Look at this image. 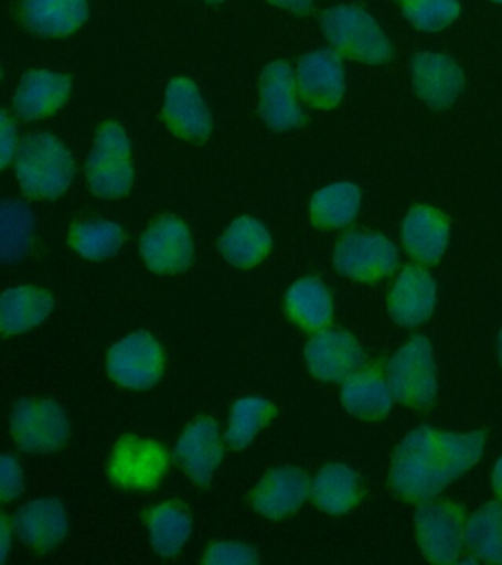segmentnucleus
Instances as JSON below:
<instances>
[{
  "mask_svg": "<svg viewBox=\"0 0 502 565\" xmlns=\"http://www.w3.org/2000/svg\"><path fill=\"white\" fill-rule=\"evenodd\" d=\"M484 433H445L423 426L408 433L394 455L391 486L399 498L426 502L482 458Z\"/></svg>",
  "mask_w": 502,
  "mask_h": 565,
  "instance_id": "obj_1",
  "label": "nucleus"
},
{
  "mask_svg": "<svg viewBox=\"0 0 502 565\" xmlns=\"http://www.w3.org/2000/svg\"><path fill=\"white\" fill-rule=\"evenodd\" d=\"M173 467V450L164 441L127 431L109 449L105 476L121 492L153 493L162 488Z\"/></svg>",
  "mask_w": 502,
  "mask_h": 565,
  "instance_id": "obj_2",
  "label": "nucleus"
},
{
  "mask_svg": "<svg viewBox=\"0 0 502 565\" xmlns=\"http://www.w3.org/2000/svg\"><path fill=\"white\" fill-rule=\"evenodd\" d=\"M8 435L15 450L32 457L63 452L73 437L68 411L52 396H23L11 405Z\"/></svg>",
  "mask_w": 502,
  "mask_h": 565,
  "instance_id": "obj_3",
  "label": "nucleus"
},
{
  "mask_svg": "<svg viewBox=\"0 0 502 565\" xmlns=\"http://www.w3.org/2000/svg\"><path fill=\"white\" fill-rule=\"evenodd\" d=\"M15 171L29 198L54 201L72 185L74 161L63 141L41 132L25 137L20 145Z\"/></svg>",
  "mask_w": 502,
  "mask_h": 565,
  "instance_id": "obj_4",
  "label": "nucleus"
},
{
  "mask_svg": "<svg viewBox=\"0 0 502 565\" xmlns=\"http://www.w3.org/2000/svg\"><path fill=\"white\" fill-rule=\"evenodd\" d=\"M167 351L149 330L130 331L108 348L105 371L117 387L127 392H149L164 379Z\"/></svg>",
  "mask_w": 502,
  "mask_h": 565,
  "instance_id": "obj_5",
  "label": "nucleus"
},
{
  "mask_svg": "<svg viewBox=\"0 0 502 565\" xmlns=\"http://www.w3.org/2000/svg\"><path fill=\"white\" fill-rule=\"evenodd\" d=\"M171 450L182 475L195 488L209 489L231 449L222 423L213 415L201 414L182 428Z\"/></svg>",
  "mask_w": 502,
  "mask_h": 565,
  "instance_id": "obj_6",
  "label": "nucleus"
},
{
  "mask_svg": "<svg viewBox=\"0 0 502 565\" xmlns=\"http://www.w3.org/2000/svg\"><path fill=\"white\" fill-rule=\"evenodd\" d=\"M17 539L34 555H52L72 534V514L63 498L39 494L23 499L11 512Z\"/></svg>",
  "mask_w": 502,
  "mask_h": 565,
  "instance_id": "obj_7",
  "label": "nucleus"
},
{
  "mask_svg": "<svg viewBox=\"0 0 502 565\" xmlns=\"http://www.w3.org/2000/svg\"><path fill=\"white\" fill-rule=\"evenodd\" d=\"M320 21L325 38L341 55L365 64H383L391 60L389 40L364 9L330 8Z\"/></svg>",
  "mask_w": 502,
  "mask_h": 565,
  "instance_id": "obj_8",
  "label": "nucleus"
},
{
  "mask_svg": "<svg viewBox=\"0 0 502 565\" xmlns=\"http://www.w3.org/2000/svg\"><path fill=\"white\" fill-rule=\"evenodd\" d=\"M131 145L125 128L116 121L105 122L96 135L87 159L86 175L90 192L104 199L126 196L133 184Z\"/></svg>",
  "mask_w": 502,
  "mask_h": 565,
  "instance_id": "obj_9",
  "label": "nucleus"
},
{
  "mask_svg": "<svg viewBox=\"0 0 502 565\" xmlns=\"http://www.w3.org/2000/svg\"><path fill=\"white\" fill-rule=\"evenodd\" d=\"M392 395L400 404L427 409L438 395L434 351L425 335H414L386 366Z\"/></svg>",
  "mask_w": 502,
  "mask_h": 565,
  "instance_id": "obj_10",
  "label": "nucleus"
},
{
  "mask_svg": "<svg viewBox=\"0 0 502 565\" xmlns=\"http://www.w3.org/2000/svg\"><path fill=\"white\" fill-rule=\"evenodd\" d=\"M311 493V477L298 466H276L253 486L248 494L250 510L261 519L279 523L301 511Z\"/></svg>",
  "mask_w": 502,
  "mask_h": 565,
  "instance_id": "obj_11",
  "label": "nucleus"
},
{
  "mask_svg": "<svg viewBox=\"0 0 502 565\" xmlns=\"http://www.w3.org/2000/svg\"><path fill=\"white\" fill-rule=\"evenodd\" d=\"M416 533L430 563H457L466 542V512L453 501H426L416 512Z\"/></svg>",
  "mask_w": 502,
  "mask_h": 565,
  "instance_id": "obj_12",
  "label": "nucleus"
},
{
  "mask_svg": "<svg viewBox=\"0 0 502 565\" xmlns=\"http://www.w3.org/2000/svg\"><path fill=\"white\" fill-rule=\"evenodd\" d=\"M149 551L162 561L180 558L195 534V515L182 498H164L149 503L142 512Z\"/></svg>",
  "mask_w": 502,
  "mask_h": 565,
  "instance_id": "obj_13",
  "label": "nucleus"
},
{
  "mask_svg": "<svg viewBox=\"0 0 502 565\" xmlns=\"http://www.w3.org/2000/svg\"><path fill=\"white\" fill-rule=\"evenodd\" d=\"M139 250L147 267L160 276L188 271L195 258L191 230L174 215L153 221L140 237Z\"/></svg>",
  "mask_w": 502,
  "mask_h": 565,
  "instance_id": "obj_14",
  "label": "nucleus"
},
{
  "mask_svg": "<svg viewBox=\"0 0 502 565\" xmlns=\"http://www.w3.org/2000/svg\"><path fill=\"white\" fill-rule=\"evenodd\" d=\"M333 264L342 276L372 282L395 271L398 252L382 234L351 232L338 242Z\"/></svg>",
  "mask_w": 502,
  "mask_h": 565,
  "instance_id": "obj_15",
  "label": "nucleus"
},
{
  "mask_svg": "<svg viewBox=\"0 0 502 565\" xmlns=\"http://www.w3.org/2000/svg\"><path fill=\"white\" fill-rule=\"evenodd\" d=\"M303 360L312 377L324 383H343L364 365L365 355L354 335L328 327L308 339Z\"/></svg>",
  "mask_w": 502,
  "mask_h": 565,
  "instance_id": "obj_16",
  "label": "nucleus"
},
{
  "mask_svg": "<svg viewBox=\"0 0 502 565\" xmlns=\"http://www.w3.org/2000/svg\"><path fill=\"white\" fill-rule=\"evenodd\" d=\"M297 83L302 99L319 109L334 108L345 92V73L338 52L307 53L298 62Z\"/></svg>",
  "mask_w": 502,
  "mask_h": 565,
  "instance_id": "obj_17",
  "label": "nucleus"
},
{
  "mask_svg": "<svg viewBox=\"0 0 502 565\" xmlns=\"http://www.w3.org/2000/svg\"><path fill=\"white\" fill-rule=\"evenodd\" d=\"M54 311V295L45 287H8L0 299V331L6 339L21 338L41 329Z\"/></svg>",
  "mask_w": 502,
  "mask_h": 565,
  "instance_id": "obj_18",
  "label": "nucleus"
},
{
  "mask_svg": "<svg viewBox=\"0 0 502 565\" xmlns=\"http://www.w3.org/2000/svg\"><path fill=\"white\" fill-rule=\"evenodd\" d=\"M164 119L175 136L195 143L209 139L213 130L209 106L189 78H174L167 87Z\"/></svg>",
  "mask_w": 502,
  "mask_h": 565,
  "instance_id": "obj_19",
  "label": "nucleus"
},
{
  "mask_svg": "<svg viewBox=\"0 0 502 565\" xmlns=\"http://www.w3.org/2000/svg\"><path fill=\"white\" fill-rule=\"evenodd\" d=\"M259 109L271 130H292L306 121V115L295 96L292 70L286 62L276 61L266 66L259 83Z\"/></svg>",
  "mask_w": 502,
  "mask_h": 565,
  "instance_id": "obj_20",
  "label": "nucleus"
},
{
  "mask_svg": "<svg viewBox=\"0 0 502 565\" xmlns=\"http://www.w3.org/2000/svg\"><path fill=\"white\" fill-rule=\"evenodd\" d=\"M392 318L404 327H417L434 313L436 305V282L430 274L407 265L392 286L387 298Z\"/></svg>",
  "mask_w": 502,
  "mask_h": 565,
  "instance_id": "obj_21",
  "label": "nucleus"
},
{
  "mask_svg": "<svg viewBox=\"0 0 502 565\" xmlns=\"http://www.w3.org/2000/svg\"><path fill=\"white\" fill-rule=\"evenodd\" d=\"M341 401L348 413L367 422L389 414L394 395L378 362L361 366L342 383Z\"/></svg>",
  "mask_w": 502,
  "mask_h": 565,
  "instance_id": "obj_22",
  "label": "nucleus"
},
{
  "mask_svg": "<svg viewBox=\"0 0 502 565\" xmlns=\"http://www.w3.org/2000/svg\"><path fill=\"white\" fill-rule=\"evenodd\" d=\"M412 68L418 96L436 109L448 108L462 90L464 77L451 57L439 53H418Z\"/></svg>",
  "mask_w": 502,
  "mask_h": 565,
  "instance_id": "obj_23",
  "label": "nucleus"
},
{
  "mask_svg": "<svg viewBox=\"0 0 502 565\" xmlns=\"http://www.w3.org/2000/svg\"><path fill=\"white\" fill-rule=\"evenodd\" d=\"M279 417V406L266 395L248 393L236 397L228 408L224 437L228 449L244 452Z\"/></svg>",
  "mask_w": 502,
  "mask_h": 565,
  "instance_id": "obj_24",
  "label": "nucleus"
},
{
  "mask_svg": "<svg viewBox=\"0 0 502 565\" xmlns=\"http://www.w3.org/2000/svg\"><path fill=\"white\" fill-rule=\"evenodd\" d=\"M284 309L288 320L307 333L328 329L333 321L332 295L320 278H299L286 291Z\"/></svg>",
  "mask_w": 502,
  "mask_h": 565,
  "instance_id": "obj_25",
  "label": "nucleus"
},
{
  "mask_svg": "<svg viewBox=\"0 0 502 565\" xmlns=\"http://www.w3.org/2000/svg\"><path fill=\"white\" fill-rule=\"evenodd\" d=\"M72 79L67 75L46 70L24 74L14 97V108L21 118L33 121L50 117L67 102Z\"/></svg>",
  "mask_w": 502,
  "mask_h": 565,
  "instance_id": "obj_26",
  "label": "nucleus"
},
{
  "mask_svg": "<svg viewBox=\"0 0 502 565\" xmlns=\"http://www.w3.org/2000/svg\"><path fill=\"white\" fill-rule=\"evenodd\" d=\"M361 498L363 484L360 476L345 463H325L311 479L310 499L325 514H346L359 505Z\"/></svg>",
  "mask_w": 502,
  "mask_h": 565,
  "instance_id": "obj_27",
  "label": "nucleus"
},
{
  "mask_svg": "<svg viewBox=\"0 0 502 565\" xmlns=\"http://www.w3.org/2000/svg\"><path fill=\"white\" fill-rule=\"evenodd\" d=\"M449 223L442 212L429 206H416L408 212L403 225L405 250L423 264H435L447 249Z\"/></svg>",
  "mask_w": 502,
  "mask_h": 565,
  "instance_id": "obj_28",
  "label": "nucleus"
},
{
  "mask_svg": "<svg viewBox=\"0 0 502 565\" xmlns=\"http://www.w3.org/2000/svg\"><path fill=\"white\" fill-rule=\"evenodd\" d=\"M89 15L86 0H21V18L42 38H65Z\"/></svg>",
  "mask_w": 502,
  "mask_h": 565,
  "instance_id": "obj_29",
  "label": "nucleus"
},
{
  "mask_svg": "<svg viewBox=\"0 0 502 565\" xmlns=\"http://www.w3.org/2000/svg\"><path fill=\"white\" fill-rule=\"evenodd\" d=\"M271 246L270 232L253 216H241L233 221L218 241L223 258L241 269L257 267L270 254Z\"/></svg>",
  "mask_w": 502,
  "mask_h": 565,
  "instance_id": "obj_30",
  "label": "nucleus"
},
{
  "mask_svg": "<svg viewBox=\"0 0 502 565\" xmlns=\"http://www.w3.org/2000/svg\"><path fill=\"white\" fill-rule=\"evenodd\" d=\"M68 241L83 259L103 263L121 250L126 243V233L114 221L86 220L72 225Z\"/></svg>",
  "mask_w": 502,
  "mask_h": 565,
  "instance_id": "obj_31",
  "label": "nucleus"
},
{
  "mask_svg": "<svg viewBox=\"0 0 502 565\" xmlns=\"http://www.w3.org/2000/svg\"><path fill=\"white\" fill-rule=\"evenodd\" d=\"M361 194L351 183H337L321 189L311 201V220L320 228H342L355 220Z\"/></svg>",
  "mask_w": 502,
  "mask_h": 565,
  "instance_id": "obj_32",
  "label": "nucleus"
},
{
  "mask_svg": "<svg viewBox=\"0 0 502 565\" xmlns=\"http://www.w3.org/2000/svg\"><path fill=\"white\" fill-rule=\"evenodd\" d=\"M466 543L484 563L502 564V503L489 502L470 516Z\"/></svg>",
  "mask_w": 502,
  "mask_h": 565,
  "instance_id": "obj_33",
  "label": "nucleus"
},
{
  "mask_svg": "<svg viewBox=\"0 0 502 565\" xmlns=\"http://www.w3.org/2000/svg\"><path fill=\"white\" fill-rule=\"evenodd\" d=\"M34 236L32 210L19 201L2 203V242L0 256L6 265H15L28 258Z\"/></svg>",
  "mask_w": 502,
  "mask_h": 565,
  "instance_id": "obj_34",
  "label": "nucleus"
},
{
  "mask_svg": "<svg viewBox=\"0 0 502 565\" xmlns=\"http://www.w3.org/2000/svg\"><path fill=\"white\" fill-rule=\"evenodd\" d=\"M400 4L407 20L425 31L442 30L460 13L457 0H403Z\"/></svg>",
  "mask_w": 502,
  "mask_h": 565,
  "instance_id": "obj_35",
  "label": "nucleus"
},
{
  "mask_svg": "<svg viewBox=\"0 0 502 565\" xmlns=\"http://www.w3.org/2000/svg\"><path fill=\"white\" fill-rule=\"evenodd\" d=\"M261 561V552L253 543L224 537L209 542L201 558L205 565H257Z\"/></svg>",
  "mask_w": 502,
  "mask_h": 565,
  "instance_id": "obj_36",
  "label": "nucleus"
},
{
  "mask_svg": "<svg viewBox=\"0 0 502 565\" xmlns=\"http://www.w3.org/2000/svg\"><path fill=\"white\" fill-rule=\"evenodd\" d=\"M29 477L19 450H6L0 458V501L3 507L19 505L28 493Z\"/></svg>",
  "mask_w": 502,
  "mask_h": 565,
  "instance_id": "obj_37",
  "label": "nucleus"
},
{
  "mask_svg": "<svg viewBox=\"0 0 502 565\" xmlns=\"http://www.w3.org/2000/svg\"><path fill=\"white\" fill-rule=\"evenodd\" d=\"M17 543H19V539H17L14 524H12L11 512L6 510L0 519V563L3 565L8 563Z\"/></svg>",
  "mask_w": 502,
  "mask_h": 565,
  "instance_id": "obj_38",
  "label": "nucleus"
},
{
  "mask_svg": "<svg viewBox=\"0 0 502 565\" xmlns=\"http://www.w3.org/2000/svg\"><path fill=\"white\" fill-rule=\"evenodd\" d=\"M17 150V131L14 122L8 117L7 110L2 113V167L10 166Z\"/></svg>",
  "mask_w": 502,
  "mask_h": 565,
  "instance_id": "obj_39",
  "label": "nucleus"
},
{
  "mask_svg": "<svg viewBox=\"0 0 502 565\" xmlns=\"http://www.w3.org/2000/svg\"><path fill=\"white\" fill-rule=\"evenodd\" d=\"M268 2L295 13H306L310 11L312 4V0H268Z\"/></svg>",
  "mask_w": 502,
  "mask_h": 565,
  "instance_id": "obj_40",
  "label": "nucleus"
},
{
  "mask_svg": "<svg viewBox=\"0 0 502 565\" xmlns=\"http://www.w3.org/2000/svg\"><path fill=\"white\" fill-rule=\"evenodd\" d=\"M492 486L496 497L502 501V457L498 459L495 468H493Z\"/></svg>",
  "mask_w": 502,
  "mask_h": 565,
  "instance_id": "obj_41",
  "label": "nucleus"
},
{
  "mask_svg": "<svg viewBox=\"0 0 502 565\" xmlns=\"http://www.w3.org/2000/svg\"><path fill=\"white\" fill-rule=\"evenodd\" d=\"M498 349H500V360H501V364H502V331L500 334V343H498Z\"/></svg>",
  "mask_w": 502,
  "mask_h": 565,
  "instance_id": "obj_42",
  "label": "nucleus"
},
{
  "mask_svg": "<svg viewBox=\"0 0 502 565\" xmlns=\"http://www.w3.org/2000/svg\"><path fill=\"white\" fill-rule=\"evenodd\" d=\"M206 2H214V3H218V2H223V0H206Z\"/></svg>",
  "mask_w": 502,
  "mask_h": 565,
  "instance_id": "obj_43",
  "label": "nucleus"
},
{
  "mask_svg": "<svg viewBox=\"0 0 502 565\" xmlns=\"http://www.w3.org/2000/svg\"><path fill=\"white\" fill-rule=\"evenodd\" d=\"M496 2H502V0H496Z\"/></svg>",
  "mask_w": 502,
  "mask_h": 565,
  "instance_id": "obj_44",
  "label": "nucleus"
}]
</instances>
